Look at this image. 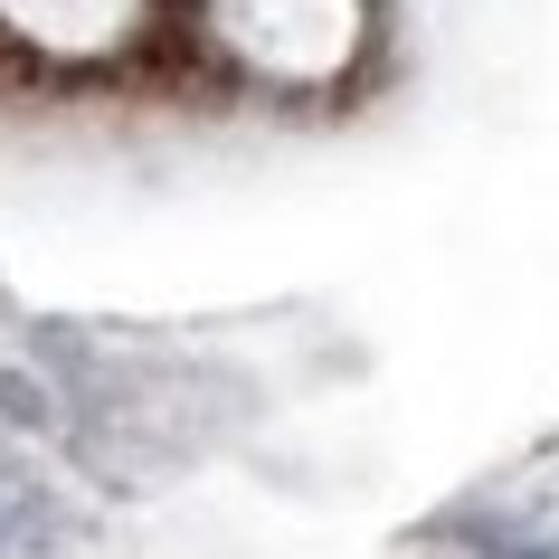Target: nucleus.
<instances>
[{"mask_svg":"<svg viewBox=\"0 0 559 559\" xmlns=\"http://www.w3.org/2000/svg\"><path fill=\"white\" fill-rule=\"evenodd\" d=\"M152 20V0H0V29L38 58H115Z\"/></svg>","mask_w":559,"mask_h":559,"instance_id":"f03ea898","label":"nucleus"},{"mask_svg":"<svg viewBox=\"0 0 559 559\" xmlns=\"http://www.w3.org/2000/svg\"><path fill=\"white\" fill-rule=\"evenodd\" d=\"M209 38L275 86H323L360 58V0H200Z\"/></svg>","mask_w":559,"mask_h":559,"instance_id":"f257e3e1","label":"nucleus"}]
</instances>
